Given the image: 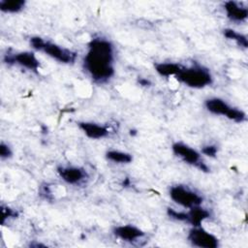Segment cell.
Here are the masks:
<instances>
[{"label": "cell", "mask_w": 248, "mask_h": 248, "mask_svg": "<svg viewBox=\"0 0 248 248\" xmlns=\"http://www.w3.org/2000/svg\"><path fill=\"white\" fill-rule=\"evenodd\" d=\"M84 70L98 82L108 80L114 74L113 46L104 38H94L88 44L83 59Z\"/></svg>", "instance_id": "1"}, {"label": "cell", "mask_w": 248, "mask_h": 248, "mask_svg": "<svg viewBox=\"0 0 248 248\" xmlns=\"http://www.w3.org/2000/svg\"><path fill=\"white\" fill-rule=\"evenodd\" d=\"M30 44L33 48L40 51H44L48 56L52 57L53 59L61 63H73L77 58V53L75 51L62 47L51 42L45 41L41 37H32L30 39Z\"/></svg>", "instance_id": "2"}, {"label": "cell", "mask_w": 248, "mask_h": 248, "mask_svg": "<svg viewBox=\"0 0 248 248\" xmlns=\"http://www.w3.org/2000/svg\"><path fill=\"white\" fill-rule=\"evenodd\" d=\"M175 78L185 85L193 88H202L212 83V76L209 71L202 66L182 68Z\"/></svg>", "instance_id": "3"}, {"label": "cell", "mask_w": 248, "mask_h": 248, "mask_svg": "<svg viewBox=\"0 0 248 248\" xmlns=\"http://www.w3.org/2000/svg\"><path fill=\"white\" fill-rule=\"evenodd\" d=\"M204 105L206 109L211 113L224 115L235 122H242L246 119V114L244 111L229 106L224 100L220 98L207 99Z\"/></svg>", "instance_id": "4"}, {"label": "cell", "mask_w": 248, "mask_h": 248, "mask_svg": "<svg viewBox=\"0 0 248 248\" xmlns=\"http://www.w3.org/2000/svg\"><path fill=\"white\" fill-rule=\"evenodd\" d=\"M169 193L170 199L174 202L187 208L201 205L203 201L202 197H201L198 193L183 185H174L170 187Z\"/></svg>", "instance_id": "5"}, {"label": "cell", "mask_w": 248, "mask_h": 248, "mask_svg": "<svg viewBox=\"0 0 248 248\" xmlns=\"http://www.w3.org/2000/svg\"><path fill=\"white\" fill-rule=\"evenodd\" d=\"M173 153L180 157L184 162L197 167L199 170L202 171H208V167L202 161L201 154L195 150L194 148L190 147L189 145L182 143V142H174L171 146Z\"/></svg>", "instance_id": "6"}, {"label": "cell", "mask_w": 248, "mask_h": 248, "mask_svg": "<svg viewBox=\"0 0 248 248\" xmlns=\"http://www.w3.org/2000/svg\"><path fill=\"white\" fill-rule=\"evenodd\" d=\"M188 240L193 246L200 248H217L219 239L201 226L193 227L188 233Z\"/></svg>", "instance_id": "7"}, {"label": "cell", "mask_w": 248, "mask_h": 248, "mask_svg": "<svg viewBox=\"0 0 248 248\" xmlns=\"http://www.w3.org/2000/svg\"><path fill=\"white\" fill-rule=\"evenodd\" d=\"M4 61L8 64H18L32 71H37L40 67L39 60L31 51H21L15 54H6Z\"/></svg>", "instance_id": "8"}, {"label": "cell", "mask_w": 248, "mask_h": 248, "mask_svg": "<svg viewBox=\"0 0 248 248\" xmlns=\"http://www.w3.org/2000/svg\"><path fill=\"white\" fill-rule=\"evenodd\" d=\"M57 172L59 176L69 184H78L82 182L84 179H86L87 177L86 171L79 167H73V166L58 167Z\"/></svg>", "instance_id": "9"}, {"label": "cell", "mask_w": 248, "mask_h": 248, "mask_svg": "<svg viewBox=\"0 0 248 248\" xmlns=\"http://www.w3.org/2000/svg\"><path fill=\"white\" fill-rule=\"evenodd\" d=\"M113 233L116 237L125 241H135L144 235V232L132 225L117 226L113 229Z\"/></svg>", "instance_id": "10"}, {"label": "cell", "mask_w": 248, "mask_h": 248, "mask_svg": "<svg viewBox=\"0 0 248 248\" xmlns=\"http://www.w3.org/2000/svg\"><path fill=\"white\" fill-rule=\"evenodd\" d=\"M79 129L90 139L98 140L105 138L108 135V130L103 125H99L93 122H79Z\"/></svg>", "instance_id": "11"}, {"label": "cell", "mask_w": 248, "mask_h": 248, "mask_svg": "<svg viewBox=\"0 0 248 248\" xmlns=\"http://www.w3.org/2000/svg\"><path fill=\"white\" fill-rule=\"evenodd\" d=\"M224 9L227 13L229 18L233 21H243L248 16V10L247 8L239 5L234 1H227L224 4Z\"/></svg>", "instance_id": "12"}, {"label": "cell", "mask_w": 248, "mask_h": 248, "mask_svg": "<svg viewBox=\"0 0 248 248\" xmlns=\"http://www.w3.org/2000/svg\"><path fill=\"white\" fill-rule=\"evenodd\" d=\"M209 212L205 208L201 207V205L193 206L187 212V222L193 227L201 226L204 220L209 218Z\"/></svg>", "instance_id": "13"}, {"label": "cell", "mask_w": 248, "mask_h": 248, "mask_svg": "<svg viewBox=\"0 0 248 248\" xmlns=\"http://www.w3.org/2000/svg\"><path fill=\"white\" fill-rule=\"evenodd\" d=\"M183 67L177 63H158L155 65L156 72L162 77L176 76Z\"/></svg>", "instance_id": "14"}, {"label": "cell", "mask_w": 248, "mask_h": 248, "mask_svg": "<svg viewBox=\"0 0 248 248\" xmlns=\"http://www.w3.org/2000/svg\"><path fill=\"white\" fill-rule=\"evenodd\" d=\"M25 6L23 0H2L0 1V10L4 13H18Z\"/></svg>", "instance_id": "15"}, {"label": "cell", "mask_w": 248, "mask_h": 248, "mask_svg": "<svg viewBox=\"0 0 248 248\" xmlns=\"http://www.w3.org/2000/svg\"><path fill=\"white\" fill-rule=\"evenodd\" d=\"M106 157L108 160L118 164H128L131 163L133 160L131 154L119 150H108L106 153Z\"/></svg>", "instance_id": "16"}, {"label": "cell", "mask_w": 248, "mask_h": 248, "mask_svg": "<svg viewBox=\"0 0 248 248\" xmlns=\"http://www.w3.org/2000/svg\"><path fill=\"white\" fill-rule=\"evenodd\" d=\"M223 34L226 38L230 39V40H232L234 42H236V44L244 48H247L248 46V41H247V37L241 33H238L236 32L235 30L233 29H231V28H226L224 29L223 31Z\"/></svg>", "instance_id": "17"}, {"label": "cell", "mask_w": 248, "mask_h": 248, "mask_svg": "<svg viewBox=\"0 0 248 248\" xmlns=\"http://www.w3.org/2000/svg\"><path fill=\"white\" fill-rule=\"evenodd\" d=\"M18 213L16 210L9 207V206H5V205H2L1 206V223L2 225H4L5 221L9 218H16L17 217Z\"/></svg>", "instance_id": "18"}, {"label": "cell", "mask_w": 248, "mask_h": 248, "mask_svg": "<svg viewBox=\"0 0 248 248\" xmlns=\"http://www.w3.org/2000/svg\"><path fill=\"white\" fill-rule=\"evenodd\" d=\"M167 213L168 215L177 221H182V222H187V212L184 211H177L173 208H168L167 209Z\"/></svg>", "instance_id": "19"}, {"label": "cell", "mask_w": 248, "mask_h": 248, "mask_svg": "<svg viewBox=\"0 0 248 248\" xmlns=\"http://www.w3.org/2000/svg\"><path fill=\"white\" fill-rule=\"evenodd\" d=\"M0 156L2 159L9 158L12 156V150L10 146L4 142H1L0 144Z\"/></svg>", "instance_id": "20"}, {"label": "cell", "mask_w": 248, "mask_h": 248, "mask_svg": "<svg viewBox=\"0 0 248 248\" xmlns=\"http://www.w3.org/2000/svg\"><path fill=\"white\" fill-rule=\"evenodd\" d=\"M202 152L209 157H215L217 154V146L215 145H206L203 146L202 149Z\"/></svg>", "instance_id": "21"}, {"label": "cell", "mask_w": 248, "mask_h": 248, "mask_svg": "<svg viewBox=\"0 0 248 248\" xmlns=\"http://www.w3.org/2000/svg\"><path fill=\"white\" fill-rule=\"evenodd\" d=\"M138 83L140 85V86H144V87H147V86H150L151 85V81L145 78H139L138 79Z\"/></svg>", "instance_id": "22"}, {"label": "cell", "mask_w": 248, "mask_h": 248, "mask_svg": "<svg viewBox=\"0 0 248 248\" xmlns=\"http://www.w3.org/2000/svg\"><path fill=\"white\" fill-rule=\"evenodd\" d=\"M122 185H123L124 187H127V186H129V185H130V179L126 177V178L123 180V183H122Z\"/></svg>", "instance_id": "23"}]
</instances>
